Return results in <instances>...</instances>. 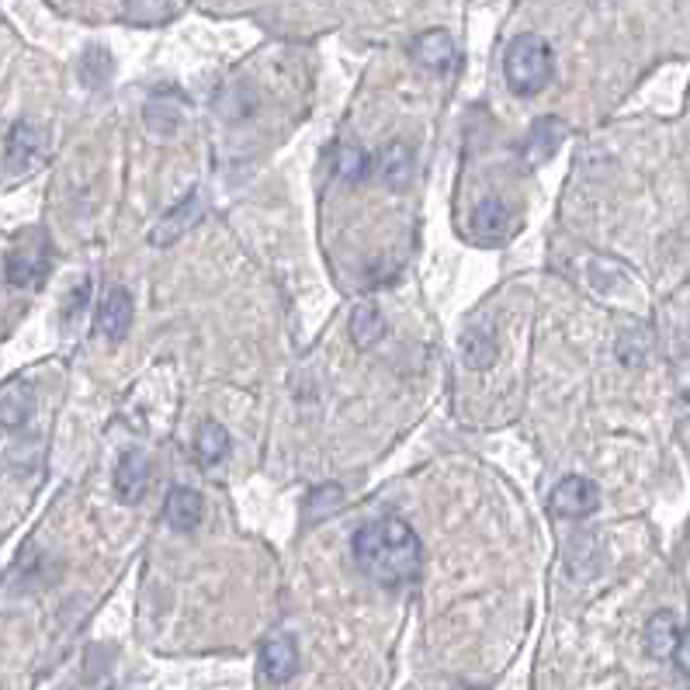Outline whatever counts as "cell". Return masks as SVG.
Returning a JSON list of instances; mask_svg holds the SVG:
<instances>
[{"label":"cell","mask_w":690,"mask_h":690,"mask_svg":"<svg viewBox=\"0 0 690 690\" xmlns=\"http://www.w3.org/2000/svg\"><path fill=\"white\" fill-rule=\"evenodd\" d=\"M379 174L389 188H407L410 184V174H413V150L407 147V142H389V147L382 150L379 157Z\"/></svg>","instance_id":"16"},{"label":"cell","mask_w":690,"mask_h":690,"mask_svg":"<svg viewBox=\"0 0 690 690\" xmlns=\"http://www.w3.org/2000/svg\"><path fill=\"white\" fill-rule=\"evenodd\" d=\"M458 348H462V358H466V364H469L472 371L493 368V361H497V354H500V348H497V333H493L490 323H472V327L462 333V343H458Z\"/></svg>","instance_id":"12"},{"label":"cell","mask_w":690,"mask_h":690,"mask_svg":"<svg viewBox=\"0 0 690 690\" xmlns=\"http://www.w3.org/2000/svg\"><path fill=\"white\" fill-rule=\"evenodd\" d=\"M333 510H340V490L337 486H327V490H316L309 497V517L312 521H320V517H327Z\"/></svg>","instance_id":"23"},{"label":"cell","mask_w":690,"mask_h":690,"mask_svg":"<svg viewBox=\"0 0 690 690\" xmlns=\"http://www.w3.org/2000/svg\"><path fill=\"white\" fill-rule=\"evenodd\" d=\"M413 60L423 67V70H434V73H448L454 70L458 63V49H454V39L448 32H441V28H430V32L417 36L413 46Z\"/></svg>","instance_id":"5"},{"label":"cell","mask_w":690,"mask_h":690,"mask_svg":"<svg viewBox=\"0 0 690 690\" xmlns=\"http://www.w3.org/2000/svg\"><path fill=\"white\" fill-rule=\"evenodd\" d=\"M354 562L368 580H376L382 587H402L417 580L423 549H420L417 531L407 521H399V517H379V521L358 528Z\"/></svg>","instance_id":"1"},{"label":"cell","mask_w":690,"mask_h":690,"mask_svg":"<svg viewBox=\"0 0 690 690\" xmlns=\"http://www.w3.org/2000/svg\"><path fill=\"white\" fill-rule=\"evenodd\" d=\"M597 507H600V490L587 476H569L552 490V510L562 517H572V521H577V517H590Z\"/></svg>","instance_id":"3"},{"label":"cell","mask_w":690,"mask_h":690,"mask_svg":"<svg viewBox=\"0 0 690 690\" xmlns=\"http://www.w3.org/2000/svg\"><path fill=\"white\" fill-rule=\"evenodd\" d=\"M8 281L14 284V289H36V284H42V278L49 274V253L46 247H18L8 253Z\"/></svg>","instance_id":"7"},{"label":"cell","mask_w":690,"mask_h":690,"mask_svg":"<svg viewBox=\"0 0 690 690\" xmlns=\"http://www.w3.org/2000/svg\"><path fill=\"white\" fill-rule=\"evenodd\" d=\"M150 490V462L142 451H126L119 469H114V493L122 503H139Z\"/></svg>","instance_id":"8"},{"label":"cell","mask_w":690,"mask_h":690,"mask_svg":"<svg viewBox=\"0 0 690 690\" xmlns=\"http://www.w3.org/2000/svg\"><path fill=\"white\" fill-rule=\"evenodd\" d=\"M386 333V320H382V312L376 306H358L351 312V337L361 351H368L371 343H379Z\"/></svg>","instance_id":"19"},{"label":"cell","mask_w":690,"mask_h":690,"mask_svg":"<svg viewBox=\"0 0 690 690\" xmlns=\"http://www.w3.org/2000/svg\"><path fill=\"white\" fill-rule=\"evenodd\" d=\"M201 513H206V503L191 490V486H178L167 497V524L174 531H194L201 524Z\"/></svg>","instance_id":"14"},{"label":"cell","mask_w":690,"mask_h":690,"mask_svg":"<svg viewBox=\"0 0 690 690\" xmlns=\"http://www.w3.org/2000/svg\"><path fill=\"white\" fill-rule=\"evenodd\" d=\"M32 410H36V396L24 386L0 396V423L4 427H21L28 417H32Z\"/></svg>","instance_id":"20"},{"label":"cell","mask_w":690,"mask_h":690,"mask_svg":"<svg viewBox=\"0 0 690 690\" xmlns=\"http://www.w3.org/2000/svg\"><path fill=\"white\" fill-rule=\"evenodd\" d=\"M333 170H337V174H340L343 181L358 184V181L368 178L371 160H368V153H364L361 147H337V153H333Z\"/></svg>","instance_id":"21"},{"label":"cell","mask_w":690,"mask_h":690,"mask_svg":"<svg viewBox=\"0 0 690 690\" xmlns=\"http://www.w3.org/2000/svg\"><path fill=\"white\" fill-rule=\"evenodd\" d=\"M683 636H680V624L670 611H656L649 621H646V649L652 659H670L677 656Z\"/></svg>","instance_id":"13"},{"label":"cell","mask_w":690,"mask_h":690,"mask_svg":"<svg viewBox=\"0 0 690 690\" xmlns=\"http://www.w3.org/2000/svg\"><path fill=\"white\" fill-rule=\"evenodd\" d=\"M201 212H206V201H201V191H188V194L178 201V206L160 219V226L153 229L150 243H157V247L174 243V240L184 233V229H191V226L201 219Z\"/></svg>","instance_id":"9"},{"label":"cell","mask_w":690,"mask_h":690,"mask_svg":"<svg viewBox=\"0 0 690 690\" xmlns=\"http://www.w3.org/2000/svg\"><path fill=\"white\" fill-rule=\"evenodd\" d=\"M184 114V101L174 88H163L147 101V126L153 132H174Z\"/></svg>","instance_id":"15"},{"label":"cell","mask_w":690,"mask_h":690,"mask_svg":"<svg viewBox=\"0 0 690 690\" xmlns=\"http://www.w3.org/2000/svg\"><path fill=\"white\" fill-rule=\"evenodd\" d=\"M503 73H507V83H510V91H513V94L531 98V94L544 91V88H549V83H552V73H556L552 46L544 42L541 36H534V32L517 36V39L507 46Z\"/></svg>","instance_id":"2"},{"label":"cell","mask_w":690,"mask_h":690,"mask_svg":"<svg viewBox=\"0 0 690 690\" xmlns=\"http://www.w3.org/2000/svg\"><path fill=\"white\" fill-rule=\"evenodd\" d=\"M261 670L274 683L292 680L296 670H299V646H296V639H289V636L268 639L264 649H261Z\"/></svg>","instance_id":"10"},{"label":"cell","mask_w":690,"mask_h":690,"mask_svg":"<svg viewBox=\"0 0 690 690\" xmlns=\"http://www.w3.org/2000/svg\"><path fill=\"white\" fill-rule=\"evenodd\" d=\"M229 451V430L216 420H206L198 427V434H194V454H198V462L201 466H216L222 462Z\"/></svg>","instance_id":"18"},{"label":"cell","mask_w":690,"mask_h":690,"mask_svg":"<svg viewBox=\"0 0 690 690\" xmlns=\"http://www.w3.org/2000/svg\"><path fill=\"white\" fill-rule=\"evenodd\" d=\"M42 157V129L32 122H18L8 136V163L11 167H28Z\"/></svg>","instance_id":"17"},{"label":"cell","mask_w":690,"mask_h":690,"mask_svg":"<svg viewBox=\"0 0 690 690\" xmlns=\"http://www.w3.org/2000/svg\"><path fill=\"white\" fill-rule=\"evenodd\" d=\"M569 126L562 119H556V114H549V119H538L524 139V167H541L544 160H552L556 150L562 147Z\"/></svg>","instance_id":"6"},{"label":"cell","mask_w":690,"mask_h":690,"mask_svg":"<svg viewBox=\"0 0 690 690\" xmlns=\"http://www.w3.org/2000/svg\"><path fill=\"white\" fill-rule=\"evenodd\" d=\"M469 226H472V233H476L479 243H503L513 233V212H510V206L503 198L490 194L472 209Z\"/></svg>","instance_id":"4"},{"label":"cell","mask_w":690,"mask_h":690,"mask_svg":"<svg viewBox=\"0 0 690 690\" xmlns=\"http://www.w3.org/2000/svg\"><path fill=\"white\" fill-rule=\"evenodd\" d=\"M132 327V296L126 289H111L98 309V333L108 340H122Z\"/></svg>","instance_id":"11"},{"label":"cell","mask_w":690,"mask_h":690,"mask_svg":"<svg viewBox=\"0 0 690 690\" xmlns=\"http://www.w3.org/2000/svg\"><path fill=\"white\" fill-rule=\"evenodd\" d=\"M111 56H108V49H88L83 52V60H80V77H83V83H88V88H101V83L111 77Z\"/></svg>","instance_id":"22"},{"label":"cell","mask_w":690,"mask_h":690,"mask_svg":"<svg viewBox=\"0 0 690 690\" xmlns=\"http://www.w3.org/2000/svg\"><path fill=\"white\" fill-rule=\"evenodd\" d=\"M88 296H91V281H80L77 296H70V302H67V320H77L80 309H83V302H88Z\"/></svg>","instance_id":"24"}]
</instances>
